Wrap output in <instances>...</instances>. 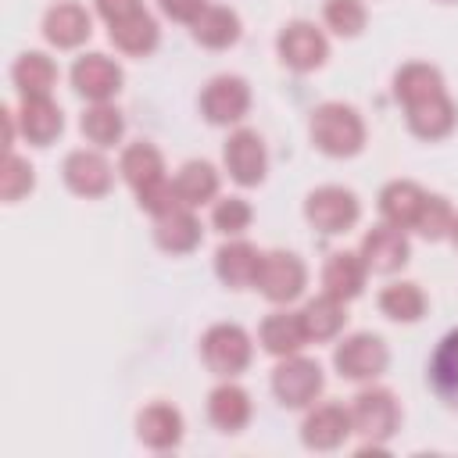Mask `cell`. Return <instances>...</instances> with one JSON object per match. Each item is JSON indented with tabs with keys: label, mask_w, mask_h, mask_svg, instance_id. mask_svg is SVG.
Listing matches in <instances>:
<instances>
[{
	"label": "cell",
	"mask_w": 458,
	"mask_h": 458,
	"mask_svg": "<svg viewBox=\"0 0 458 458\" xmlns=\"http://www.w3.org/2000/svg\"><path fill=\"white\" fill-rule=\"evenodd\" d=\"M308 132H311L315 150H322L326 157H354L365 147V122H361V114L351 104H340V100L318 104L311 111Z\"/></svg>",
	"instance_id": "obj_1"
},
{
	"label": "cell",
	"mask_w": 458,
	"mask_h": 458,
	"mask_svg": "<svg viewBox=\"0 0 458 458\" xmlns=\"http://www.w3.org/2000/svg\"><path fill=\"white\" fill-rule=\"evenodd\" d=\"M351 426L354 433L365 440L361 454L365 451H383V444L397 433L401 426V408H397V397L383 386H365L354 401H351Z\"/></svg>",
	"instance_id": "obj_2"
},
{
	"label": "cell",
	"mask_w": 458,
	"mask_h": 458,
	"mask_svg": "<svg viewBox=\"0 0 458 458\" xmlns=\"http://www.w3.org/2000/svg\"><path fill=\"white\" fill-rule=\"evenodd\" d=\"M250 354H254L250 333L243 326H236V322H218L200 336V358L222 379L240 376L250 365Z\"/></svg>",
	"instance_id": "obj_3"
},
{
	"label": "cell",
	"mask_w": 458,
	"mask_h": 458,
	"mask_svg": "<svg viewBox=\"0 0 458 458\" xmlns=\"http://www.w3.org/2000/svg\"><path fill=\"white\" fill-rule=\"evenodd\" d=\"M322 390H326V376L322 365L311 358L290 354L279 358V365L272 369V394L283 408H311Z\"/></svg>",
	"instance_id": "obj_4"
},
{
	"label": "cell",
	"mask_w": 458,
	"mask_h": 458,
	"mask_svg": "<svg viewBox=\"0 0 458 458\" xmlns=\"http://www.w3.org/2000/svg\"><path fill=\"white\" fill-rule=\"evenodd\" d=\"M304 218L311 229L326 236H340L354 229V222L361 218V204L347 186H318L304 197Z\"/></svg>",
	"instance_id": "obj_5"
},
{
	"label": "cell",
	"mask_w": 458,
	"mask_h": 458,
	"mask_svg": "<svg viewBox=\"0 0 458 458\" xmlns=\"http://www.w3.org/2000/svg\"><path fill=\"white\" fill-rule=\"evenodd\" d=\"M386 365H390V351L376 333H351L333 351V369L340 372V379L351 383H369L383 376Z\"/></svg>",
	"instance_id": "obj_6"
},
{
	"label": "cell",
	"mask_w": 458,
	"mask_h": 458,
	"mask_svg": "<svg viewBox=\"0 0 458 458\" xmlns=\"http://www.w3.org/2000/svg\"><path fill=\"white\" fill-rule=\"evenodd\" d=\"M304 286H308V268L293 250H265L258 279H254V290L265 301L290 304V301H297L304 293Z\"/></svg>",
	"instance_id": "obj_7"
},
{
	"label": "cell",
	"mask_w": 458,
	"mask_h": 458,
	"mask_svg": "<svg viewBox=\"0 0 458 458\" xmlns=\"http://www.w3.org/2000/svg\"><path fill=\"white\" fill-rule=\"evenodd\" d=\"M276 54L283 61V68L297 72V75H308L315 68L326 64L329 57V39L318 25L311 21H290L283 25V32L276 36Z\"/></svg>",
	"instance_id": "obj_8"
},
{
	"label": "cell",
	"mask_w": 458,
	"mask_h": 458,
	"mask_svg": "<svg viewBox=\"0 0 458 458\" xmlns=\"http://www.w3.org/2000/svg\"><path fill=\"white\" fill-rule=\"evenodd\" d=\"M250 111V86L240 75H215L200 89V114L211 125H236Z\"/></svg>",
	"instance_id": "obj_9"
},
{
	"label": "cell",
	"mask_w": 458,
	"mask_h": 458,
	"mask_svg": "<svg viewBox=\"0 0 458 458\" xmlns=\"http://www.w3.org/2000/svg\"><path fill=\"white\" fill-rule=\"evenodd\" d=\"M222 161H225V172L236 186H261L265 182L268 150H265V140L254 129L229 132V140L222 147Z\"/></svg>",
	"instance_id": "obj_10"
},
{
	"label": "cell",
	"mask_w": 458,
	"mask_h": 458,
	"mask_svg": "<svg viewBox=\"0 0 458 458\" xmlns=\"http://www.w3.org/2000/svg\"><path fill=\"white\" fill-rule=\"evenodd\" d=\"M122 64L111 61L107 54H82L72 64V89L86 97L89 104H104L122 89Z\"/></svg>",
	"instance_id": "obj_11"
},
{
	"label": "cell",
	"mask_w": 458,
	"mask_h": 458,
	"mask_svg": "<svg viewBox=\"0 0 458 458\" xmlns=\"http://www.w3.org/2000/svg\"><path fill=\"white\" fill-rule=\"evenodd\" d=\"M61 175H64V186L86 200L104 197L114 186V168L100 150H72L61 165Z\"/></svg>",
	"instance_id": "obj_12"
},
{
	"label": "cell",
	"mask_w": 458,
	"mask_h": 458,
	"mask_svg": "<svg viewBox=\"0 0 458 458\" xmlns=\"http://www.w3.org/2000/svg\"><path fill=\"white\" fill-rule=\"evenodd\" d=\"M358 254L365 258L369 272H383V276H390V272H397V268L408 265V258H411V243H408L404 229L383 222V225H372V229L361 236Z\"/></svg>",
	"instance_id": "obj_13"
},
{
	"label": "cell",
	"mask_w": 458,
	"mask_h": 458,
	"mask_svg": "<svg viewBox=\"0 0 458 458\" xmlns=\"http://www.w3.org/2000/svg\"><path fill=\"white\" fill-rule=\"evenodd\" d=\"M351 433V408L344 404H311V411L301 422V440L311 451H336Z\"/></svg>",
	"instance_id": "obj_14"
},
{
	"label": "cell",
	"mask_w": 458,
	"mask_h": 458,
	"mask_svg": "<svg viewBox=\"0 0 458 458\" xmlns=\"http://www.w3.org/2000/svg\"><path fill=\"white\" fill-rule=\"evenodd\" d=\"M43 36L57 50H75L93 36V18H89V11L82 4L61 0L43 14Z\"/></svg>",
	"instance_id": "obj_15"
},
{
	"label": "cell",
	"mask_w": 458,
	"mask_h": 458,
	"mask_svg": "<svg viewBox=\"0 0 458 458\" xmlns=\"http://www.w3.org/2000/svg\"><path fill=\"white\" fill-rule=\"evenodd\" d=\"M261 250L254 247V243H247V240H229V243H222L218 250H215V276L229 286V290H247V286H254V279H258V268H261Z\"/></svg>",
	"instance_id": "obj_16"
},
{
	"label": "cell",
	"mask_w": 458,
	"mask_h": 458,
	"mask_svg": "<svg viewBox=\"0 0 458 458\" xmlns=\"http://www.w3.org/2000/svg\"><path fill=\"white\" fill-rule=\"evenodd\" d=\"M136 437L150 451H172V447H179L182 444V415H179V408H172L165 401H154V404L140 408V415H136Z\"/></svg>",
	"instance_id": "obj_17"
},
{
	"label": "cell",
	"mask_w": 458,
	"mask_h": 458,
	"mask_svg": "<svg viewBox=\"0 0 458 458\" xmlns=\"http://www.w3.org/2000/svg\"><path fill=\"white\" fill-rule=\"evenodd\" d=\"M404 118H408V129L419 140H444L458 125V104L444 89V93H437L429 100H419V104L404 107Z\"/></svg>",
	"instance_id": "obj_18"
},
{
	"label": "cell",
	"mask_w": 458,
	"mask_h": 458,
	"mask_svg": "<svg viewBox=\"0 0 458 458\" xmlns=\"http://www.w3.org/2000/svg\"><path fill=\"white\" fill-rule=\"evenodd\" d=\"M14 114H18V132L32 147H50L64 129V114L50 97H21V107Z\"/></svg>",
	"instance_id": "obj_19"
},
{
	"label": "cell",
	"mask_w": 458,
	"mask_h": 458,
	"mask_svg": "<svg viewBox=\"0 0 458 458\" xmlns=\"http://www.w3.org/2000/svg\"><path fill=\"white\" fill-rule=\"evenodd\" d=\"M118 172H122V179L136 190V197L147 193V190H154V186H161V182H168V175H165V157H161V150H157L154 143H147V140H136V143H129V147L122 150Z\"/></svg>",
	"instance_id": "obj_20"
},
{
	"label": "cell",
	"mask_w": 458,
	"mask_h": 458,
	"mask_svg": "<svg viewBox=\"0 0 458 458\" xmlns=\"http://www.w3.org/2000/svg\"><path fill=\"white\" fill-rule=\"evenodd\" d=\"M365 279H369V265L358 250H333L322 265V286H326V293H333L340 301L361 297Z\"/></svg>",
	"instance_id": "obj_21"
},
{
	"label": "cell",
	"mask_w": 458,
	"mask_h": 458,
	"mask_svg": "<svg viewBox=\"0 0 458 458\" xmlns=\"http://www.w3.org/2000/svg\"><path fill=\"white\" fill-rule=\"evenodd\" d=\"M258 344L272 358L301 354V347L308 344V329H304L301 311H272V315H265L261 318V329H258Z\"/></svg>",
	"instance_id": "obj_22"
},
{
	"label": "cell",
	"mask_w": 458,
	"mask_h": 458,
	"mask_svg": "<svg viewBox=\"0 0 458 458\" xmlns=\"http://www.w3.org/2000/svg\"><path fill=\"white\" fill-rule=\"evenodd\" d=\"M254 415V404H250V394L243 386H236L233 379L218 383L211 394H208V419L215 429L222 433H240Z\"/></svg>",
	"instance_id": "obj_23"
},
{
	"label": "cell",
	"mask_w": 458,
	"mask_h": 458,
	"mask_svg": "<svg viewBox=\"0 0 458 458\" xmlns=\"http://www.w3.org/2000/svg\"><path fill=\"white\" fill-rule=\"evenodd\" d=\"M422 204H426V190L411 179H394L379 190V215L397 229H415Z\"/></svg>",
	"instance_id": "obj_24"
},
{
	"label": "cell",
	"mask_w": 458,
	"mask_h": 458,
	"mask_svg": "<svg viewBox=\"0 0 458 458\" xmlns=\"http://www.w3.org/2000/svg\"><path fill=\"white\" fill-rule=\"evenodd\" d=\"M154 240H157V247L168 250V254H190V250L200 243V222H197L193 208L179 204V208H172L168 215L154 218Z\"/></svg>",
	"instance_id": "obj_25"
},
{
	"label": "cell",
	"mask_w": 458,
	"mask_h": 458,
	"mask_svg": "<svg viewBox=\"0 0 458 458\" xmlns=\"http://www.w3.org/2000/svg\"><path fill=\"white\" fill-rule=\"evenodd\" d=\"M190 32H193V39L200 43V47H208V50H225V47H233L236 39H240V14L233 11V7H222V4H208L200 14H197V21L190 25Z\"/></svg>",
	"instance_id": "obj_26"
},
{
	"label": "cell",
	"mask_w": 458,
	"mask_h": 458,
	"mask_svg": "<svg viewBox=\"0 0 458 458\" xmlns=\"http://www.w3.org/2000/svg\"><path fill=\"white\" fill-rule=\"evenodd\" d=\"M444 89H447V86H444L440 68H433V64H426V61H408V64H401L397 75H394V97H397L404 107H411V104H419V100H429V97H437V93H444Z\"/></svg>",
	"instance_id": "obj_27"
},
{
	"label": "cell",
	"mask_w": 458,
	"mask_h": 458,
	"mask_svg": "<svg viewBox=\"0 0 458 458\" xmlns=\"http://www.w3.org/2000/svg\"><path fill=\"white\" fill-rule=\"evenodd\" d=\"M301 318H304V329H308V340L322 344V340H333L340 336V329L347 326V301L333 297V293H318L311 297L304 308H301Z\"/></svg>",
	"instance_id": "obj_28"
},
{
	"label": "cell",
	"mask_w": 458,
	"mask_h": 458,
	"mask_svg": "<svg viewBox=\"0 0 458 458\" xmlns=\"http://www.w3.org/2000/svg\"><path fill=\"white\" fill-rule=\"evenodd\" d=\"M429 386L447 408L458 411V329H451L437 344V351L429 358Z\"/></svg>",
	"instance_id": "obj_29"
},
{
	"label": "cell",
	"mask_w": 458,
	"mask_h": 458,
	"mask_svg": "<svg viewBox=\"0 0 458 458\" xmlns=\"http://www.w3.org/2000/svg\"><path fill=\"white\" fill-rule=\"evenodd\" d=\"M107 39H111L122 54H129V57H147V54L157 50L161 29H157V21H154L147 11H140V14L125 18V21L107 25Z\"/></svg>",
	"instance_id": "obj_30"
},
{
	"label": "cell",
	"mask_w": 458,
	"mask_h": 458,
	"mask_svg": "<svg viewBox=\"0 0 458 458\" xmlns=\"http://www.w3.org/2000/svg\"><path fill=\"white\" fill-rule=\"evenodd\" d=\"M11 79L21 97H50V89L57 82V64L39 50H25L11 64Z\"/></svg>",
	"instance_id": "obj_31"
},
{
	"label": "cell",
	"mask_w": 458,
	"mask_h": 458,
	"mask_svg": "<svg viewBox=\"0 0 458 458\" xmlns=\"http://www.w3.org/2000/svg\"><path fill=\"white\" fill-rule=\"evenodd\" d=\"M172 186H175L179 204L200 208V204H208V200L218 197V172H215V165H208V161H186V165L175 172Z\"/></svg>",
	"instance_id": "obj_32"
},
{
	"label": "cell",
	"mask_w": 458,
	"mask_h": 458,
	"mask_svg": "<svg viewBox=\"0 0 458 458\" xmlns=\"http://www.w3.org/2000/svg\"><path fill=\"white\" fill-rule=\"evenodd\" d=\"M426 304H429V301H426L422 286H419V283H408V279L390 283V286L379 290V311H383L390 322L411 326V322H419V318L426 315Z\"/></svg>",
	"instance_id": "obj_33"
},
{
	"label": "cell",
	"mask_w": 458,
	"mask_h": 458,
	"mask_svg": "<svg viewBox=\"0 0 458 458\" xmlns=\"http://www.w3.org/2000/svg\"><path fill=\"white\" fill-rule=\"evenodd\" d=\"M79 129H82V136H86L93 147L104 150V147H114V143L122 140L125 118H122V111H118L111 100H104V104H89V107L82 111Z\"/></svg>",
	"instance_id": "obj_34"
},
{
	"label": "cell",
	"mask_w": 458,
	"mask_h": 458,
	"mask_svg": "<svg viewBox=\"0 0 458 458\" xmlns=\"http://www.w3.org/2000/svg\"><path fill=\"white\" fill-rule=\"evenodd\" d=\"M322 18H326V25H329L336 36H344V39L361 36L365 25H369V11H365L361 0H326Z\"/></svg>",
	"instance_id": "obj_35"
},
{
	"label": "cell",
	"mask_w": 458,
	"mask_h": 458,
	"mask_svg": "<svg viewBox=\"0 0 458 458\" xmlns=\"http://www.w3.org/2000/svg\"><path fill=\"white\" fill-rule=\"evenodd\" d=\"M32 186H36L32 165H29L25 157H18L14 150H7V154H4V165H0V197H4L7 204H14V200H21L25 193H32Z\"/></svg>",
	"instance_id": "obj_36"
},
{
	"label": "cell",
	"mask_w": 458,
	"mask_h": 458,
	"mask_svg": "<svg viewBox=\"0 0 458 458\" xmlns=\"http://www.w3.org/2000/svg\"><path fill=\"white\" fill-rule=\"evenodd\" d=\"M451 222H454V208L447 204V197L426 193V204H422L419 222H415V233L422 240H444L451 233Z\"/></svg>",
	"instance_id": "obj_37"
},
{
	"label": "cell",
	"mask_w": 458,
	"mask_h": 458,
	"mask_svg": "<svg viewBox=\"0 0 458 458\" xmlns=\"http://www.w3.org/2000/svg\"><path fill=\"white\" fill-rule=\"evenodd\" d=\"M250 218H254V211H250V204H247L243 197H222V200H215V208H211V225H215L218 233H225V236L247 233Z\"/></svg>",
	"instance_id": "obj_38"
},
{
	"label": "cell",
	"mask_w": 458,
	"mask_h": 458,
	"mask_svg": "<svg viewBox=\"0 0 458 458\" xmlns=\"http://www.w3.org/2000/svg\"><path fill=\"white\" fill-rule=\"evenodd\" d=\"M93 4H97V14H100L107 25L125 21V18H132V14H140V11H143V4H140V0H93Z\"/></svg>",
	"instance_id": "obj_39"
},
{
	"label": "cell",
	"mask_w": 458,
	"mask_h": 458,
	"mask_svg": "<svg viewBox=\"0 0 458 458\" xmlns=\"http://www.w3.org/2000/svg\"><path fill=\"white\" fill-rule=\"evenodd\" d=\"M157 4H161V11H165L172 21H186V25H193L197 14L208 7V0H157Z\"/></svg>",
	"instance_id": "obj_40"
},
{
	"label": "cell",
	"mask_w": 458,
	"mask_h": 458,
	"mask_svg": "<svg viewBox=\"0 0 458 458\" xmlns=\"http://www.w3.org/2000/svg\"><path fill=\"white\" fill-rule=\"evenodd\" d=\"M447 236H451V243L458 247V215H454V222H451V233H447Z\"/></svg>",
	"instance_id": "obj_41"
},
{
	"label": "cell",
	"mask_w": 458,
	"mask_h": 458,
	"mask_svg": "<svg viewBox=\"0 0 458 458\" xmlns=\"http://www.w3.org/2000/svg\"><path fill=\"white\" fill-rule=\"evenodd\" d=\"M444 4H451V0H444Z\"/></svg>",
	"instance_id": "obj_42"
}]
</instances>
